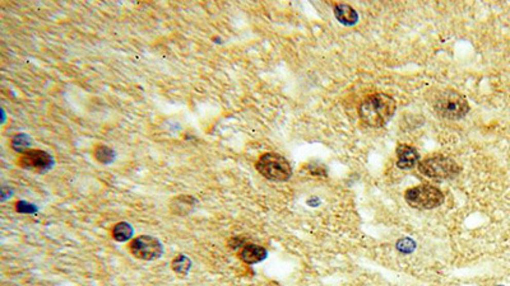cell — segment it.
<instances>
[{"label":"cell","instance_id":"1","mask_svg":"<svg viewBox=\"0 0 510 286\" xmlns=\"http://www.w3.org/2000/svg\"><path fill=\"white\" fill-rule=\"evenodd\" d=\"M397 103L390 95L374 93L368 95L358 107V116L362 124L370 127H383L393 117Z\"/></svg>","mask_w":510,"mask_h":286},{"label":"cell","instance_id":"2","mask_svg":"<svg viewBox=\"0 0 510 286\" xmlns=\"http://www.w3.org/2000/svg\"><path fill=\"white\" fill-rule=\"evenodd\" d=\"M432 107L440 117L446 120H461L469 112L466 98L453 89H444L435 94Z\"/></svg>","mask_w":510,"mask_h":286},{"label":"cell","instance_id":"3","mask_svg":"<svg viewBox=\"0 0 510 286\" xmlns=\"http://www.w3.org/2000/svg\"><path fill=\"white\" fill-rule=\"evenodd\" d=\"M421 174L436 181L450 179L461 173V167L454 159L445 155H432L418 163Z\"/></svg>","mask_w":510,"mask_h":286},{"label":"cell","instance_id":"4","mask_svg":"<svg viewBox=\"0 0 510 286\" xmlns=\"http://www.w3.org/2000/svg\"><path fill=\"white\" fill-rule=\"evenodd\" d=\"M255 167L258 172L269 181L285 182L292 176L291 164L278 153H265L258 159Z\"/></svg>","mask_w":510,"mask_h":286},{"label":"cell","instance_id":"5","mask_svg":"<svg viewBox=\"0 0 510 286\" xmlns=\"http://www.w3.org/2000/svg\"><path fill=\"white\" fill-rule=\"evenodd\" d=\"M405 200L411 208L418 210H430L444 202V193L442 190L431 185H420L406 191Z\"/></svg>","mask_w":510,"mask_h":286},{"label":"cell","instance_id":"6","mask_svg":"<svg viewBox=\"0 0 510 286\" xmlns=\"http://www.w3.org/2000/svg\"><path fill=\"white\" fill-rule=\"evenodd\" d=\"M130 252L137 258L143 261H153L161 257L163 247L161 242L151 235H140L130 243Z\"/></svg>","mask_w":510,"mask_h":286},{"label":"cell","instance_id":"7","mask_svg":"<svg viewBox=\"0 0 510 286\" xmlns=\"http://www.w3.org/2000/svg\"><path fill=\"white\" fill-rule=\"evenodd\" d=\"M18 164L22 168L28 169V171L42 173V172H46L51 168L52 164H54V159L49 153L44 152V150L31 149L21 153Z\"/></svg>","mask_w":510,"mask_h":286},{"label":"cell","instance_id":"8","mask_svg":"<svg viewBox=\"0 0 510 286\" xmlns=\"http://www.w3.org/2000/svg\"><path fill=\"white\" fill-rule=\"evenodd\" d=\"M420 163V154L413 147L399 144L397 147V166L400 169H412Z\"/></svg>","mask_w":510,"mask_h":286},{"label":"cell","instance_id":"9","mask_svg":"<svg viewBox=\"0 0 510 286\" xmlns=\"http://www.w3.org/2000/svg\"><path fill=\"white\" fill-rule=\"evenodd\" d=\"M196 200L190 195H180L176 196L170 203V209L174 214L177 215H188L195 208Z\"/></svg>","mask_w":510,"mask_h":286},{"label":"cell","instance_id":"10","mask_svg":"<svg viewBox=\"0 0 510 286\" xmlns=\"http://www.w3.org/2000/svg\"><path fill=\"white\" fill-rule=\"evenodd\" d=\"M334 15H336L337 21L344 26H353L357 23L358 14L355 9L349 4H334L333 7Z\"/></svg>","mask_w":510,"mask_h":286},{"label":"cell","instance_id":"11","mask_svg":"<svg viewBox=\"0 0 510 286\" xmlns=\"http://www.w3.org/2000/svg\"><path fill=\"white\" fill-rule=\"evenodd\" d=\"M239 256L245 263H258L267 257V250L257 244H246L240 251Z\"/></svg>","mask_w":510,"mask_h":286},{"label":"cell","instance_id":"12","mask_svg":"<svg viewBox=\"0 0 510 286\" xmlns=\"http://www.w3.org/2000/svg\"><path fill=\"white\" fill-rule=\"evenodd\" d=\"M134 234V229L132 225L126 221H120L114 227L113 237L116 242H126Z\"/></svg>","mask_w":510,"mask_h":286},{"label":"cell","instance_id":"13","mask_svg":"<svg viewBox=\"0 0 510 286\" xmlns=\"http://www.w3.org/2000/svg\"><path fill=\"white\" fill-rule=\"evenodd\" d=\"M94 157L98 163L101 164H111L115 160V152L111 148L106 145H97L94 150Z\"/></svg>","mask_w":510,"mask_h":286},{"label":"cell","instance_id":"14","mask_svg":"<svg viewBox=\"0 0 510 286\" xmlns=\"http://www.w3.org/2000/svg\"><path fill=\"white\" fill-rule=\"evenodd\" d=\"M190 269H191V261L185 256V254H179V256L175 257V258L172 259V270H174L177 275L187 276V275L189 274Z\"/></svg>","mask_w":510,"mask_h":286},{"label":"cell","instance_id":"15","mask_svg":"<svg viewBox=\"0 0 510 286\" xmlns=\"http://www.w3.org/2000/svg\"><path fill=\"white\" fill-rule=\"evenodd\" d=\"M31 144V137L26 134H18L17 136L13 137L12 140V148L15 152L23 153L28 150V147Z\"/></svg>","mask_w":510,"mask_h":286},{"label":"cell","instance_id":"16","mask_svg":"<svg viewBox=\"0 0 510 286\" xmlns=\"http://www.w3.org/2000/svg\"><path fill=\"white\" fill-rule=\"evenodd\" d=\"M15 210L21 214H34L37 213V208L32 203L26 202V201H20L15 203Z\"/></svg>","mask_w":510,"mask_h":286}]
</instances>
